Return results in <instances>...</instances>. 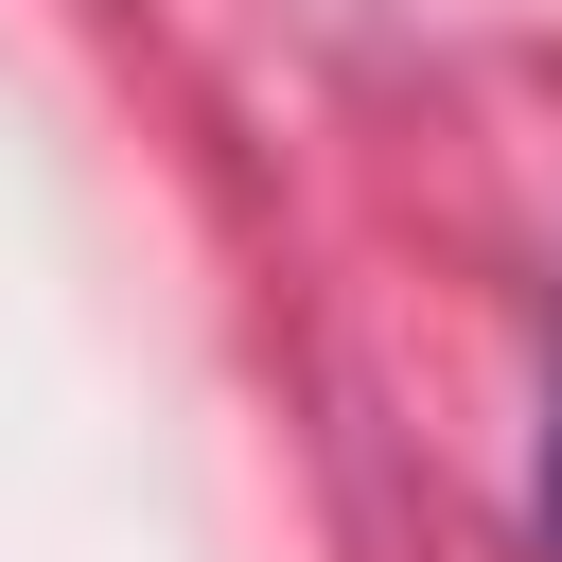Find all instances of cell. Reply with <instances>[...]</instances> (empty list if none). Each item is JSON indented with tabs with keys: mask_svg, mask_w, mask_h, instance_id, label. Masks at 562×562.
<instances>
[{
	"mask_svg": "<svg viewBox=\"0 0 562 562\" xmlns=\"http://www.w3.org/2000/svg\"><path fill=\"white\" fill-rule=\"evenodd\" d=\"M544 527H562V422H544Z\"/></svg>",
	"mask_w": 562,
	"mask_h": 562,
	"instance_id": "6da1fadb",
	"label": "cell"
}]
</instances>
